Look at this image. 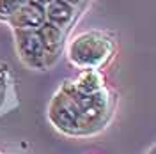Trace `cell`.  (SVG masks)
<instances>
[{
	"mask_svg": "<svg viewBox=\"0 0 156 154\" xmlns=\"http://www.w3.org/2000/svg\"><path fill=\"white\" fill-rule=\"evenodd\" d=\"M32 2H36V4H39V5H43V7H44V5H46L48 2H51V0H32Z\"/></svg>",
	"mask_w": 156,
	"mask_h": 154,
	"instance_id": "8fae6325",
	"label": "cell"
},
{
	"mask_svg": "<svg viewBox=\"0 0 156 154\" xmlns=\"http://www.w3.org/2000/svg\"><path fill=\"white\" fill-rule=\"evenodd\" d=\"M58 90H62L75 103L78 112L87 121V124L92 128L94 133L103 128V124L107 122L108 114H110V96H108L107 89L99 90L96 94H82L75 89L73 82L68 80Z\"/></svg>",
	"mask_w": 156,
	"mask_h": 154,
	"instance_id": "3957f363",
	"label": "cell"
},
{
	"mask_svg": "<svg viewBox=\"0 0 156 154\" xmlns=\"http://www.w3.org/2000/svg\"><path fill=\"white\" fill-rule=\"evenodd\" d=\"M39 39L43 43V48H44V57H46V68L51 66L55 60H57L58 53L62 50V44H64V34L62 30L50 25V23H43L37 29Z\"/></svg>",
	"mask_w": 156,
	"mask_h": 154,
	"instance_id": "8992f818",
	"label": "cell"
},
{
	"mask_svg": "<svg viewBox=\"0 0 156 154\" xmlns=\"http://www.w3.org/2000/svg\"><path fill=\"white\" fill-rule=\"evenodd\" d=\"M14 39H16V48H18L20 58L32 69H44L46 68V57L44 48L39 39L37 29H14Z\"/></svg>",
	"mask_w": 156,
	"mask_h": 154,
	"instance_id": "277c9868",
	"label": "cell"
},
{
	"mask_svg": "<svg viewBox=\"0 0 156 154\" xmlns=\"http://www.w3.org/2000/svg\"><path fill=\"white\" fill-rule=\"evenodd\" d=\"M73 85L82 94H96L105 89V76L98 69H82L73 80Z\"/></svg>",
	"mask_w": 156,
	"mask_h": 154,
	"instance_id": "ba28073f",
	"label": "cell"
},
{
	"mask_svg": "<svg viewBox=\"0 0 156 154\" xmlns=\"http://www.w3.org/2000/svg\"><path fill=\"white\" fill-rule=\"evenodd\" d=\"M48 119L60 133L68 136H87L92 135V128L82 117L75 103L62 90H57L48 106Z\"/></svg>",
	"mask_w": 156,
	"mask_h": 154,
	"instance_id": "7a4b0ae2",
	"label": "cell"
},
{
	"mask_svg": "<svg viewBox=\"0 0 156 154\" xmlns=\"http://www.w3.org/2000/svg\"><path fill=\"white\" fill-rule=\"evenodd\" d=\"M149 154H154V147H153V149H151V152H149Z\"/></svg>",
	"mask_w": 156,
	"mask_h": 154,
	"instance_id": "7c38bea8",
	"label": "cell"
},
{
	"mask_svg": "<svg viewBox=\"0 0 156 154\" xmlns=\"http://www.w3.org/2000/svg\"><path fill=\"white\" fill-rule=\"evenodd\" d=\"M76 7H73L71 4L64 0H51L44 5V21L57 27V29H66L75 18Z\"/></svg>",
	"mask_w": 156,
	"mask_h": 154,
	"instance_id": "52a82bcc",
	"label": "cell"
},
{
	"mask_svg": "<svg viewBox=\"0 0 156 154\" xmlns=\"http://www.w3.org/2000/svg\"><path fill=\"white\" fill-rule=\"evenodd\" d=\"M27 0H0V21H7L21 9V5Z\"/></svg>",
	"mask_w": 156,
	"mask_h": 154,
	"instance_id": "9c48e42d",
	"label": "cell"
},
{
	"mask_svg": "<svg viewBox=\"0 0 156 154\" xmlns=\"http://www.w3.org/2000/svg\"><path fill=\"white\" fill-rule=\"evenodd\" d=\"M115 43L105 32H82L69 43L68 57L80 69H99L114 55Z\"/></svg>",
	"mask_w": 156,
	"mask_h": 154,
	"instance_id": "6da1fadb",
	"label": "cell"
},
{
	"mask_svg": "<svg viewBox=\"0 0 156 154\" xmlns=\"http://www.w3.org/2000/svg\"><path fill=\"white\" fill-rule=\"evenodd\" d=\"M44 23V7L39 5L32 0H27L21 9L11 18L9 25L14 29H30V30H36L39 29L41 25Z\"/></svg>",
	"mask_w": 156,
	"mask_h": 154,
	"instance_id": "5b68a950",
	"label": "cell"
},
{
	"mask_svg": "<svg viewBox=\"0 0 156 154\" xmlns=\"http://www.w3.org/2000/svg\"><path fill=\"white\" fill-rule=\"evenodd\" d=\"M64 2H68V4H71L73 7H78V5H80V4H83L85 0H64Z\"/></svg>",
	"mask_w": 156,
	"mask_h": 154,
	"instance_id": "30bf717a",
	"label": "cell"
}]
</instances>
